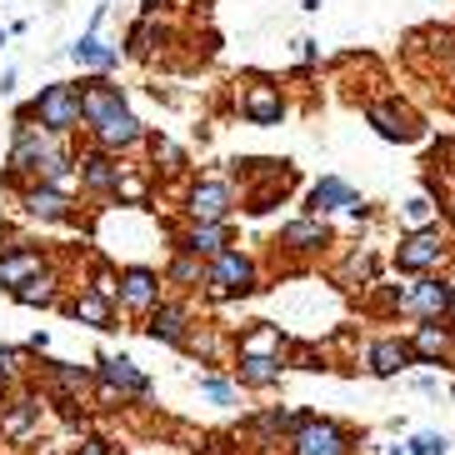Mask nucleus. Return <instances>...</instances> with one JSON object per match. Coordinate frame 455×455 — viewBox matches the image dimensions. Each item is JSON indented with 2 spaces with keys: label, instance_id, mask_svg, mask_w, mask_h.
Returning <instances> with one entry per match:
<instances>
[{
  "label": "nucleus",
  "instance_id": "nucleus-7",
  "mask_svg": "<svg viewBox=\"0 0 455 455\" xmlns=\"http://www.w3.org/2000/svg\"><path fill=\"white\" fill-rule=\"evenodd\" d=\"M36 275H45V255L30 251V245H5L0 251V291H20L26 281H36Z\"/></svg>",
  "mask_w": 455,
  "mask_h": 455
},
{
  "label": "nucleus",
  "instance_id": "nucleus-34",
  "mask_svg": "<svg viewBox=\"0 0 455 455\" xmlns=\"http://www.w3.org/2000/svg\"><path fill=\"white\" fill-rule=\"evenodd\" d=\"M76 455H100V441H85V445H81V451H76Z\"/></svg>",
  "mask_w": 455,
  "mask_h": 455
},
{
  "label": "nucleus",
  "instance_id": "nucleus-3",
  "mask_svg": "<svg viewBox=\"0 0 455 455\" xmlns=\"http://www.w3.org/2000/svg\"><path fill=\"white\" fill-rule=\"evenodd\" d=\"M205 285H211V295H220V300H230V295H251V291H255V266H251V255L220 251L211 266H205Z\"/></svg>",
  "mask_w": 455,
  "mask_h": 455
},
{
  "label": "nucleus",
  "instance_id": "nucleus-9",
  "mask_svg": "<svg viewBox=\"0 0 455 455\" xmlns=\"http://www.w3.org/2000/svg\"><path fill=\"white\" fill-rule=\"evenodd\" d=\"M235 205L226 180H201V186L190 190V215H196V226H220Z\"/></svg>",
  "mask_w": 455,
  "mask_h": 455
},
{
  "label": "nucleus",
  "instance_id": "nucleus-18",
  "mask_svg": "<svg viewBox=\"0 0 455 455\" xmlns=\"http://www.w3.org/2000/svg\"><path fill=\"white\" fill-rule=\"evenodd\" d=\"M150 340H165V346H186V310L180 306H156L146 321Z\"/></svg>",
  "mask_w": 455,
  "mask_h": 455
},
{
  "label": "nucleus",
  "instance_id": "nucleus-17",
  "mask_svg": "<svg viewBox=\"0 0 455 455\" xmlns=\"http://www.w3.org/2000/svg\"><path fill=\"white\" fill-rule=\"evenodd\" d=\"M70 315L81 325H95V331H110V325H116V306H110V295H100V291H81L70 300Z\"/></svg>",
  "mask_w": 455,
  "mask_h": 455
},
{
  "label": "nucleus",
  "instance_id": "nucleus-22",
  "mask_svg": "<svg viewBox=\"0 0 455 455\" xmlns=\"http://www.w3.org/2000/svg\"><path fill=\"white\" fill-rule=\"evenodd\" d=\"M411 355H415V350L405 346V340H375V346H371V371L375 375H395V371L411 365Z\"/></svg>",
  "mask_w": 455,
  "mask_h": 455
},
{
  "label": "nucleus",
  "instance_id": "nucleus-4",
  "mask_svg": "<svg viewBox=\"0 0 455 455\" xmlns=\"http://www.w3.org/2000/svg\"><path fill=\"white\" fill-rule=\"evenodd\" d=\"M291 451L295 455H346L350 451V435L331 420H315V415H300V426L291 435Z\"/></svg>",
  "mask_w": 455,
  "mask_h": 455
},
{
  "label": "nucleus",
  "instance_id": "nucleus-32",
  "mask_svg": "<svg viewBox=\"0 0 455 455\" xmlns=\"http://www.w3.org/2000/svg\"><path fill=\"white\" fill-rule=\"evenodd\" d=\"M201 390H205V395H215V401H230V386H226V380H215V375H205Z\"/></svg>",
  "mask_w": 455,
  "mask_h": 455
},
{
  "label": "nucleus",
  "instance_id": "nucleus-11",
  "mask_svg": "<svg viewBox=\"0 0 455 455\" xmlns=\"http://www.w3.org/2000/svg\"><path fill=\"white\" fill-rule=\"evenodd\" d=\"M401 306L415 310V315L441 321V315H451V310H455V291H451V285H441V281H420V285H411V291L401 295Z\"/></svg>",
  "mask_w": 455,
  "mask_h": 455
},
{
  "label": "nucleus",
  "instance_id": "nucleus-14",
  "mask_svg": "<svg viewBox=\"0 0 455 455\" xmlns=\"http://www.w3.org/2000/svg\"><path fill=\"white\" fill-rule=\"evenodd\" d=\"M76 171H81V180L91 190H121V165L106 150H85L81 161H76Z\"/></svg>",
  "mask_w": 455,
  "mask_h": 455
},
{
  "label": "nucleus",
  "instance_id": "nucleus-29",
  "mask_svg": "<svg viewBox=\"0 0 455 455\" xmlns=\"http://www.w3.org/2000/svg\"><path fill=\"white\" fill-rule=\"evenodd\" d=\"M445 445H451L445 435H415L405 451H411V455H445Z\"/></svg>",
  "mask_w": 455,
  "mask_h": 455
},
{
  "label": "nucleus",
  "instance_id": "nucleus-2",
  "mask_svg": "<svg viewBox=\"0 0 455 455\" xmlns=\"http://www.w3.org/2000/svg\"><path fill=\"white\" fill-rule=\"evenodd\" d=\"M15 121L20 125H30V121H41V131L45 135H70L76 125H81V85H70V81H55V85H45L30 106H20L15 110Z\"/></svg>",
  "mask_w": 455,
  "mask_h": 455
},
{
  "label": "nucleus",
  "instance_id": "nucleus-33",
  "mask_svg": "<svg viewBox=\"0 0 455 455\" xmlns=\"http://www.w3.org/2000/svg\"><path fill=\"white\" fill-rule=\"evenodd\" d=\"M11 375H15V350H11V346H0V386H5Z\"/></svg>",
  "mask_w": 455,
  "mask_h": 455
},
{
  "label": "nucleus",
  "instance_id": "nucleus-5",
  "mask_svg": "<svg viewBox=\"0 0 455 455\" xmlns=\"http://www.w3.org/2000/svg\"><path fill=\"white\" fill-rule=\"evenodd\" d=\"M121 110H125L121 85H110L106 76H91V81H81V121L91 125V131H100L106 121H116Z\"/></svg>",
  "mask_w": 455,
  "mask_h": 455
},
{
  "label": "nucleus",
  "instance_id": "nucleus-20",
  "mask_svg": "<svg viewBox=\"0 0 455 455\" xmlns=\"http://www.w3.org/2000/svg\"><path fill=\"white\" fill-rule=\"evenodd\" d=\"M70 60H76V66H95V70H110V66H116V60H121V55H116V45H106V41H100L95 30H85L81 41L70 45Z\"/></svg>",
  "mask_w": 455,
  "mask_h": 455
},
{
  "label": "nucleus",
  "instance_id": "nucleus-1",
  "mask_svg": "<svg viewBox=\"0 0 455 455\" xmlns=\"http://www.w3.org/2000/svg\"><path fill=\"white\" fill-rule=\"evenodd\" d=\"M70 156L60 150L55 135H45L41 125H20L15 131V146H11V175H30L36 186H55V180H66L70 171Z\"/></svg>",
  "mask_w": 455,
  "mask_h": 455
},
{
  "label": "nucleus",
  "instance_id": "nucleus-35",
  "mask_svg": "<svg viewBox=\"0 0 455 455\" xmlns=\"http://www.w3.org/2000/svg\"><path fill=\"white\" fill-rule=\"evenodd\" d=\"M0 45H5V30H0Z\"/></svg>",
  "mask_w": 455,
  "mask_h": 455
},
{
  "label": "nucleus",
  "instance_id": "nucleus-19",
  "mask_svg": "<svg viewBox=\"0 0 455 455\" xmlns=\"http://www.w3.org/2000/svg\"><path fill=\"white\" fill-rule=\"evenodd\" d=\"M226 245H230L226 241V226H190L186 235H180V255H196V260H201V255H211V260H215Z\"/></svg>",
  "mask_w": 455,
  "mask_h": 455
},
{
  "label": "nucleus",
  "instance_id": "nucleus-10",
  "mask_svg": "<svg viewBox=\"0 0 455 455\" xmlns=\"http://www.w3.org/2000/svg\"><path fill=\"white\" fill-rule=\"evenodd\" d=\"M445 260V241L435 235V230H415V235H405L401 245H395V266L401 270H430Z\"/></svg>",
  "mask_w": 455,
  "mask_h": 455
},
{
  "label": "nucleus",
  "instance_id": "nucleus-26",
  "mask_svg": "<svg viewBox=\"0 0 455 455\" xmlns=\"http://www.w3.org/2000/svg\"><path fill=\"white\" fill-rule=\"evenodd\" d=\"M51 375H55V386L66 390V395H76V390H85V386L95 380V371H85V365H70V361H55Z\"/></svg>",
  "mask_w": 455,
  "mask_h": 455
},
{
  "label": "nucleus",
  "instance_id": "nucleus-12",
  "mask_svg": "<svg viewBox=\"0 0 455 455\" xmlns=\"http://www.w3.org/2000/svg\"><path fill=\"white\" fill-rule=\"evenodd\" d=\"M20 211L30 220H70V196L55 186H26L20 190Z\"/></svg>",
  "mask_w": 455,
  "mask_h": 455
},
{
  "label": "nucleus",
  "instance_id": "nucleus-27",
  "mask_svg": "<svg viewBox=\"0 0 455 455\" xmlns=\"http://www.w3.org/2000/svg\"><path fill=\"white\" fill-rule=\"evenodd\" d=\"M371 125L386 135V140H411V125L395 121V110H390V106H371Z\"/></svg>",
  "mask_w": 455,
  "mask_h": 455
},
{
  "label": "nucleus",
  "instance_id": "nucleus-13",
  "mask_svg": "<svg viewBox=\"0 0 455 455\" xmlns=\"http://www.w3.org/2000/svg\"><path fill=\"white\" fill-rule=\"evenodd\" d=\"M241 116L251 125H281V116H285L281 91H275V85H266V81H255L251 91L241 95Z\"/></svg>",
  "mask_w": 455,
  "mask_h": 455
},
{
  "label": "nucleus",
  "instance_id": "nucleus-31",
  "mask_svg": "<svg viewBox=\"0 0 455 455\" xmlns=\"http://www.w3.org/2000/svg\"><path fill=\"white\" fill-rule=\"evenodd\" d=\"M430 211H435V205H430V201H420V196H415V201L405 205V215H411L415 226H426V220H430Z\"/></svg>",
  "mask_w": 455,
  "mask_h": 455
},
{
  "label": "nucleus",
  "instance_id": "nucleus-21",
  "mask_svg": "<svg viewBox=\"0 0 455 455\" xmlns=\"http://www.w3.org/2000/svg\"><path fill=\"white\" fill-rule=\"evenodd\" d=\"M325 220L321 215H306V220H291V226L281 230V245H291V251H315V245H325Z\"/></svg>",
  "mask_w": 455,
  "mask_h": 455
},
{
  "label": "nucleus",
  "instance_id": "nucleus-15",
  "mask_svg": "<svg viewBox=\"0 0 455 455\" xmlns=\"http://www.w3.org/2000/svg\"><path fill=\"white\" fill-rule=\"evenodd\" d=\"M140 121H135L131 110H121V116H116V121H106L100 125V131H95V150H106V156H116V150H131L135 140H140Z\"/></svg>",
  "mask_w": 455,
  "mask_h": 455
},
{
  "label": "nucleus",
  "instance_id": "nucleus-24",
  "mask_svg": "<svg viewBox=\"0 0 455 455\" xmlns=\"http://www.w3.org/2000/svg\"><path fill=\"white\" fill-rule=\"evenodd\" d=\"M36 415H41V401H36V395H26V401H15V411H5V415H0V430L20 441V435L30 430V420H36Z\"/></svg>",
  "mask_w": 455,
  "mask_h": 455
},
{
  "label": "nucleus",
  "instance_id": "nucleus-6",
  "mask_svg": "<svg viewBox=\"0 0 455 455\" xmlns=\"http://www.w3.org/2000/svg\"><path fill=\"white\" fill-rule=\"evenodd\" d=\"M95 380H100L110 395H131V401H146L150 395L146 371H140L135 361H125V355H106V361L95 365Z\"/></svg>",
  "mask_w": 455,
  "mask_h": 455
},
{
  "label": "nucleus",
  "instance_id": "nucleus-8",
  "mask_svg": "<svg viewBox=\"0 0 455 455\" xmlns=\"http://www.w3.org/2000/svg\"><path fill=\"white\" fill-rule=\"evenodd\" d=\"M116 295H121L125 310H146V315H150V310L161 306V275H156V270H146V266H131V270H121Z\"/></svg>",
  "mask_w": 455,
  "mask_h": 455
},
{
  "label": "nucleus",
  "instance_id": "nucleus-23",
  "mask_svg": "<svg viewBox=\"0 0 455 455\" xmlns=\"http://www.w3.org/2000/svg\"><path fill=\"white\" fill-rule=\"evenodd\" d=\"M241 380L255 390L281 386V355H241Z\"/></svg>",
  "mask_w": 455,
  "mask_h": 455
},
{
  "label": "nucleus",
  "instance_id": "nucleus-25",
  "mask_svg": "<svg viewBox=\"0 0 455 455\" xmlns=\"http://www.w3.org/2000/svg\"><path fill=\"white\" fill-rule=\"evenodd\" d=\"M15 306H55V275L51 270L20 285V291H15Z\"/></svg>",
  "mask_w": 455,
  "mask_h": 455
},
{
  "label": "nucleus",
  "instance_id": "nucleus-16",
  "mask_svg": "<svg viewBox=\"0 0 455 455\" xmlns=\"http://www.w3.org/2000/svg\"><path fill=\"white\" fill-rule=\"evenodd\" d=\"M310 211L315 215H325V211H355L361 215V201H355V190H350L340 175H325L321 186L310 190Z\"/></svg>",
  "mask_w": 455,
  "mask_h": 455
},
{
  "label": "nucleus",
  "instance_id": "nucleus-28",
  "mask_svg": "<svg viewBox=\"0 0 455 455\" xmlns=\"http://www.w3.org/2000/svg\"><path fill=\"white\" fill-rule=\"evenodd\" d=\"M445 346H451V335L435 331V325H426V331L415 335V346H411V350H415V355H426V361H441Z\"/></svg>",
  "mask_w": 455,
  "mask_h": 455
},
{
  "label": "nucleus",
  "instance_id": "nucleus-30",
  "mask_svg": "<svg viewBox=\"0 0 455 455\" xmlns=\"http://www.w3.org/2000/svg\"><path fill=\"white\" fill-rule=\"evenodd\" d=\"M171 281H180V285H186V281H201V266H196V255H180V260H175V266H171Z\"/></svg>",
  "mask_w": 455,
  "mask_h": 455
}]
</instances>
